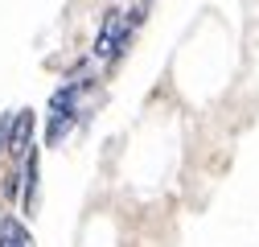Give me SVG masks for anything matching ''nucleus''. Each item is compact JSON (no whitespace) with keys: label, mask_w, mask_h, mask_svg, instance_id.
I'll return each mask as SVG.
<instances>
[{"label":"nucleus","mask_w":259,"mask_h":247,"mask_svg":"<svg viewBox=\"0 0 259 247\" xmlns=\"http://www.w3.org/2000/svg\"><path fill=\"white\" fill-rule=\"evenodd\" d=\"M127 37H132V25H127L119 13H107L103 33H99V42H95V54L99 58H115L119 50H127Z\"/></svg>","instance_id":"f257e3e1"},{"label":"nucleus","mask_w":259,"mask_h":247,"mask_svg":"<svg viewBox=\"0 0 259 247\" xmlns=\"http://www.w3.org/2000/svg\"><path fill=\"white\" fill-rule=\"evenodd\" d=\"M74 99H78V83L54 95V124H50V144H58L62 136H66V128L74 124Z\"/></svg>","instance_id":"f03ea898"},{"label":"nucleus","mask_w":259,"mask_h":247,"mask_svg":"<svg viewBox=\"0 0 259 247\" xmlns=\"http://www.w3.org/2000/svg\"><path fill=\"white\" fill-rule=\"evenodd\" d=\"M0 247H29V235L17 223H5L0 227Z\"/></svg>","instance_id":"7ed1b4c3"}]
</instances>
